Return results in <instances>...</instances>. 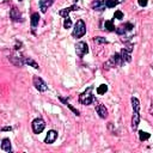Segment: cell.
Here are the masks:
<instances>
[{"mask_svg":"<svg viewBox=\"0 0 153 153\" xmlns=\"http://www.w3.org/2000/svg\"><path fill=\"white\" fill-rule=\"evenodd\" d=\"M126 31H127V30H126V26H124V25H121V26H118V28L116 29V32H117L118 35H123Z\"/></svg>","mask_w":153,"mask_h":153,"instance_id":"d4e9b609","label":"cell"},{"mask_svg":"<svg viewBox=\"0 0 153 153\" xmlns=\"http://www.w3.org/2000/svg\"><path fill=\"white\" fill-rule=\"evenodd\" d=\"M19 1H22V0H19Z\"/></svg>","mask_w":153,"mask_h":153,"instance_id":"1f68e13d","label":"cell"},{"mask_svg":"<svg viewBox=\"0 0 153 153\" xmlns=\"http://www.w3.org/2000/svg\"><path fill=\"white\" fill-rule=\"evenodd\" d=\"M121 1H123V0H120V3H121Z\"/></svg>","mask_w":153,"mask_h":153,"instance_id":"4dcf8cb0","label":"cell"},{"mask_svg":"<svg viewBox=\"0 0 153 153\" xmlns=\"http://www.w3.org/2000/svg\"><path fill=\"white\" fill-rule=\"evenodd\" d=\"M92 90L93 88L90 86L86 91H84L80 96H79V102L84 105H90L92 102H93V96H92Z\"/></svg>","mask_w":153,"mask_h":153,"instance_id":"7a4b0ae2","label":"cell"},{"mask_svg":"<svg viewBox=\"0 0 153 153\" xmlns=\"http://www.w3.org/2000/svg\"><path fill=\"white\" fill-rule=\"evenodd\" d=\"M124 26H126V30H127V31H130V30L134 29V26H133L132 23H127V24H124Z\"/></svg>","mask_w":153,"mask_h":153,"instance_id":"f1b7e54d","label":"cell"},{"mask_svg":"<svg viewBox=\"0 0 153 153\" xmlns=\"http://www.w3.org/2000/svg\"><path fill=\"white\" fill-rule=\"evenodd\" d=\"M96 111L99 115V117H102V118H107L108 117V110L103 104H98L96 107Z\"/></svg>","mask_w":153,"mask_h":153,"instance_id":"9a60e30c","label":"cell"},{"mask_svg":"<svg viewBox=\"0 0 153 153\" xmlns=\"http://www.w3.org/2000/svg\"><path fill=\"white\" fill-rule=\"evenodd\" d=\"M54 1H55V0H40V10L43 13H46L47 10L54 4Z\"/></svg>","mask_w":153,"mask_h":153,"instance_id":"8fae6325","label":"cell"},{"mask_svg":"<svg viewBox=\"0 0 153 153\" xmlns=\"http://www.w3.org/2000/svg\"><path fill=\"white\" fill-rule=\"evenodd\" d=\"M10 18H11L13 22H22V21H23L19 10H18L17 7H15V6H13L12 10L10 11Z\"/></svg>","mask_w":153,"mask_h":153,"instance_id":"30bf717a","label":"cell"},{"mask_svg":"<svg viewBox=\"0 0 153 153\" xmlns=\"http://www.w3.org/2000/svg\"><path fill=\"white\" fill-rule=\"evenodd\" d=\"M91 6L95 11H104L107 7V0H93Z\"/></svg>","mask_w":153,"mask_h":153,"instance_id":"ba28073f","label":"cell"},{"mask_svg":"<svg viewBox=\"0 0 153 153\" xmlns=\"http://www.w3.org/2000/svg\"><path fill=\"white\" fill-rule=\"evenodd\" d=\"M1 130H3V132H6V130H12V128H11V127H3V128H1Z\"/></svg>","mask_w":153,"mask_h":153,"instance_id":"f546056e","label":"cell"},{"mask_svg":"<svg viewBox=\"0 0 153 153\" xmlns=\"http://www.w3.org/2000/svg\"><path fill=\"white\" fill-rule=\"evenodd\" d=\"M132 51H133V47L132 46L122 49V51H121L122 62H130L132 61Z\"/></svg>","mask_w":153,"mask_h":153,"instance_id":"52a82bcc","label":"cell"},{"mask_svg":"<svg viewBox=\"0 0 153 153\" xmlns=\"http://www.w3.org/2000/svg\"><path fill=\"white\" fill-rule=\"evenodd\" d=\"M140 110H133V117H132V129L136 130L139 122H140Z\"/></svg>","mask_w":153,"mask_h":153,"instance_id":"9c48e42d","label":"cell"},{"mask_svg":"<svg viewBox=\"0 0 153 153\" xmlns=\"http://www.w3.org/2000/svg\"><path fill=\"white\" fill-rule=\"evenodd\" d=\"M149 134L148 133H146V132H143V130H140L139 132V139L141 140V141H145V140H148L149 139Z\"/></svg>","mask_w":153,"mask_h":153,"instance_id":"ffe728a7","label":"cell"},{"mask_svg":"<svg viewBox=\"0 0 153 153\" xmlns=\"http://www.w3.org/2000/svg\"><path fill=\"white\" fill-rule=\"evenodd\" d=\"M107 91H108V86H107L105 84H102V85L98 86V89H97V93H98V95H104Z\"/></svg>","mask_w":153,"mask_h":153,"instance_id":"44dd1931","label":"cell"},{"mask_svg":"<svg viewBox=\"0 0 153 153\" xmlns=\"http://www.w3.org/2000/svg\"><path fill=\"white\" fill-rule=\"evenodd\" d=\"M32 130H34V133L35 134H40V133H42L43 130H44V128H46V122L43 121V118H41V117H38V118H36V120H34L32 121Z\"/></svg>","mask_w":153,"mask_h":153,"instance_id":"277c9868","label":"cell"},{"mask_svg":"<svg viewBox=\"0 0 153 153\" xmlns=\"http://www.w3.org/2000/svg\"><path fill=\"white\" fill-rule=\"evenodd\" d=\"M1 149H3V151H5V152H11V151H12L10 139L5 138V139H3V140H1Z\"/></svg>","mask_w":153,"mask_h":153,"instance_id":"2e32d148","label":"cell"},{"mask_svg":"<svg viewBox=\"0 0 153 153\" xmlns=\"http://www.w3.org/2000/svg\"><path fill=\"white\" fill-rule=\"evenodd\" d=\"M114 18H116V19H123V13L121 11H116L115 15H114Z\"/></svg>","mask_w":153,"mask_h":153,"instance_id":"484cf974","label":"cell"},{"mask_svg":"<svg viewBox=\"0 0 153 153\" xmlns=\"http://www.w3.org/2000/svg\"><path fill=\"white\" fill-rule=\"evenodd\" d=\"M93 42L97 43V44H102V43H107V40L103 38V37H95L93 38Z\"/></svg>","mask_w":153,"mask_h":153,"instance_id":"cb8c5ba5","label":"cell"},{"mask_svg":"<svg viewBox=\"0 0 153 153\" xmlns=\"http://www.w3.org/2000/svg\"><path fill=\"white\" fill-rule=\"evenodd\" d=\"M85 34H86V25H85L84 21H83V19L76 21V23H75V25H74V29H73V32H72L73 37L80 38V37H83Z\"/></svg>","mask_w":153,"mask_h":153,"instance_id":"6da1fadb","label":"cell"},{"mask_svg":"<svg viewBox=\"0 0 153 153\" xmlns=\"http://www.w3.org/2000/svg\"><path fill=\"white\" fill-rule=\"evenodd\" d=\"M138 3H139V5L141 7H145L147 5V3H148V0H138Z\"/></svg>","mask_w":153,"mask_h":153,"instance_id":"83f0119b","label":"cell"},{"mask_svg":"<svg viewBox=\"0 0 153 153\" xmlns=\"http://www.w3.org/2000/svg\"><path fill=\"white\" fill-rule=\"evenodd\" d=\"M10 61H11L13 65L21 67V66H23V65L25 63V57H19V56H17V55H12V56H10Z\"/></svg>","mask_w":153,"mask_h":153,"instance_id":"7c38bea8","label":"cell"},{"mask_svg":"<svg viewBox=\"0 0 153 153\" xmlns=\"http://www.w3.org/2000/svg\"><path fill=\"white\" fill-rule=\"evenodd\" d=\"M34 86L38 90V91H41V92H44V91H47V89H48V86H47V84L40 78V76H37V75H35L34 76Z\"/></svg>","mask_w":153,"mask_h":153,"instance_id":"8992f818","label":"cell"},{"mask_svg":"<svg viewBox=\"0 0 153 153\" xmlns=\"http://www.w3.org/2000/svg\"><path fill=\"white\" fill-rule=\"evenodd\" d=\"M40 15L38 13H32V16H31V28H32V30H35V28L38 25V23H40Z\"/></svg>","mask_w":153,"mask_h":153,"instance_id":"e0dca14e","label":"cell"},{"mask_svg":"<svg viewBox=\"0 0 153 153\" xmlns=\"http://www.w3.org/2000/svg\"><path fill=\"white\" fill-rule=\"evenodd\" d=\"M56 138H57V133L55 130H49L47 133V136L44 139V142L46 143H53L56 140Z\"/></svg>","mask_w":153,"mask_h":153,"instance_id":"4fadbf2b","label":"cell"},{"mask_svg":"<svg viewBox=\"0 0 153 153\" xmlns=\"http://www.w3.org/2000/svg\"><path fill=\"white\" fill-rule=\"evenodd\" d=\"M120 4V0H107V7H115Z\"/></svg>","mask_w":153,"mask_h":153,"instance_id":"7402d4cb","label":"cell"},{"mask_svg":"<svg viewBox=\"0 0 153 153\" xmlns=\"http://www.w3.org/2000/svg\"><path fill=\"white\" fill-rule=\"evenodd\" d=\"M67 107H68V108H69V109H71V110H72V111H73V113H74V114H75L76 116H79V115H80L79 110H76V109H75V108H74L73 105H71V104H67Z\"/></svg>","mask_w":153,"mask_h":153,"instance_id":"4316f807","label":"cell"},{"mask_svg":"<svg viewBox=\"0 0 153 153\" xmlns=\"http://www.w3.org/2000/svg\"><path fill=\"white\" fill-rule=\"evenodd\" d=\"M72 26V21L67 17V18H65V22H63V28L65 29H69Z\"/></svg>","mask_w":153,"mask_h":153,"instance_id":"603a6c76","label":"cell"},{"mask_svg":"<svg viewBox=\"0 0 153 153\" xmlns=\"http://www.w3.org/2000/svg\"><path fill=\"white\" fill-rule=\"evenodd\" d=\"M104 28H105L108 31H114V30H116L113 21H105V23H104Z\"/></svg>","mask_w":153,"mask_h":153,"instance_id":"d6986e66","label":"cell"},{"mask_svg":"<svg viewBox=\"0 0 153 153\" xmlns=\"http://www.w3.org/2000/svg\"><path fill=\"white\" fill-rule=\"evenodd\" d=\"M75 10H79V7L76 6V5H72L71 7H67V9L61 10V11L59 12V15H60L61 17H63V18H67V17H68V15H69L72 11H75Z\"/></svg>","mask_w":153,"mask_h":153,"instance_id":"5bb4252c","label":"cell"},{"mask_svg":"<svg viewBox=\"0 0 153 153\" xmlns=\"http://www.w3.org/2000/svg\"><path fill=\"white\" fill-rule=\"evenodd\" d=\"M25 63H26V65H29V66H31V67H34V68H36V69H38V68H40L38 63H37L34 59H31V57H25Z\"/></svg>","mask_w":153,"mask_h":153,"instance_id":"ac0fdd59","label":"cell"},{"mask_svg":"<svg viewBox=\"0 0 153 153\" xmlns=\"http://www.w3.org/2000/svg\"><path fill=\"white\" fill-rule=\"evenodd\" d=\"M75 53L79 57H83L85 54L89 53V46L85 42H78L75 44Z\"/></svg>","mask_w":153,"mask_h":153,"instance_id":"5b68a950","label":"cell"},{"mask_svg":"<svg viewBox=\"0 0 153 153\" xmlns=\"http://www.w3.org/2000/svg\"><path fill=\"white\" fill-rule=\"evenodd\" d=\"M123 62H122V57H121V54H117L115 53L108 62L104 63V68H110V67H115V66H121Z\"/></svg>","mask_w":153,"mask_h":153,"instance_id":"3957f363","label":"cell"}]
</instances>
